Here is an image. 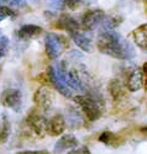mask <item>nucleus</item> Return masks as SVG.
I'll use <instances>...</instances> for the list:
<instances>
[{"instance_id": "6", "label": "nucleus", "mask_w": 147, "mask_h": 154, "mask_svg": "<svg viewBox=\"0 0 147 154\" xmlns=\"http://www.w3.org/2000/svg\"><path fill=\"white\" fill-rule=\"evenodd\" d=\"M26 123L30 127V130L37 136V137H43L46 134V125L47 121L42 116V113L37 111L36 109L31 110L30 113L26 117Z\"/></svg>"}, {"instance_id": "28", "label": "nucleus", "mask_w": 147, "mask_h": 154, "mask_svg": "<svg viewBox=\"0 0 147 154\" xmlns=\"http://www.w3.org/2000/svg\"><path fill=\"white\" fill-rule=\"evenodd\" d=\"M141 132H146V133H147V126L141 127Z\"/></svg>"}, {"instance_id": "16", "label": "nucleus", "mask_w": 147, "mask_h": 154, "mask_svg": "<svg viewBox=\"0 0 147 154\" xmlns=\"http://www.w3.org/2000/svg\"><path fill=\"white\" fill-rule=\"evenodd\" d=\"M133 41L142 49L147 52V23H143L133 30Z\"/></svg>"}, {"instance_id": "30", "label": "nucleus", "mask_w": 147, "mask_h": 154, "mask_svg": "<svg viewBox=\"0 0 147 154\" xmlns=\"http://www.w3.org/2000/svg\"><path fill=\"white\" fill-rule=\"evenodd\" d=\"M4 2H5V0H0V6H2V4H3Z\"/></svg>"}, {"instance_id": "19", "label": "nucleus", "mask_w": 147, "mask_h": 154, "mask_svg": "<svg viewBox=\"0 0 147 154\" xmlns=\"http://www.w3.org/2000/svg\"><path fill=\"white\" fill-rule=\"evenodd\" d=\"M10 133H11L10 121L6 117V115H3V123H2V127H0V144H3V143L6 142Z\"/></svg>"}, {"instance_id": "5", "label": "nucleus", "mask_w": 147, "mask_h": 154, "mask_svg": "<svg viewBox=\"0 0 147 154\" xmlns=\"http://www.w3.org/2000/svg\"><path fill=\"white\" fill-rule=\"evenodd\" d=\"M124 85L129 91L135 93L139 91L140 89L143 86V78L142 73L139 68L136 67H129L125 69L124 73Z\"/></svg>"}, {"instance_id": "10", "label": "nucleus", "mask_w": 147, "mask_h": 154, "mask_svg": "<svg viewBox=\"0 0 147 154\" xmlns=\"http://www.w3.org/2000/svg\"><path fill=\"white\" fill-rule=\"evenodd\" d=\"M66 130V119L61 113H57L52 116L46 125V133H48L52 137L61 136Z\"/></svg>"}, {"instance_id": "12", "label": "nucleus", "mask_w": 147, "mask_h": 154, "mask_svg": "<svg viewBox=\"0 0 147 154\" xmlns=\"http://www.w3.org/2000/svg\"><path fill=\"white\" fill-rule=\"evenodd\" d=\"M108 91L113 100L115 102L121 101L123 99L126 97V91H125V85L120 82L119 79H113L108 84Z\"/></svg>"}, {"instance_id": "4", "label": "nucleus", "mask_w": 147, "mask_h": 154, "mask_svg": "<svg viewBox=\"0 0 147 154\" xmlns=\"http://www.w3.org/2000/svg\"><path fill=\"white\" fill-rule=\"evenodd\" d=\"M64 38L62 36H58L56 33H52V32H48L45 37V49H46V54L48 56L50 59L55 60L57 59L62 52L64 49V46H66V42Z\"/></svg>"}, {"instance_id": "21", "label": "nucleus", "mask_w": 147, "mask_h": 154, "mask_svg": "<svg viewBox=\"0 0 147 154\" xmlns=\"http://www.w3.org/2000/svg\"><path fill=\"white\" fill-rule=\"evenodd\" d=\"M64 3L71 10H77V9H79L83 5H88L89 4L88 0H64Z\"/></svg>"}, {"instance_id": "17", "label": "nucleus", "mask_w": 147, "mask_h": 154, "mask_svg": "<svg viewBox=\"0 0 147 154\" xmlns=\"http://www.w3.org/2000/svg\"><path fill=\"white\" fill-rule=\"evenodd\" d=\"M99 142L106 144V146H111V147H117L123 142V138H120L119 136H116L115 133L110 132V131H104L100 136H99Z\"/></svg>"}, {"instance_id": "3", "label": "nucleus", "mask_w": 147, "mask_h": 154, "mask_svg": "<svg viewBox=\"0 0 147 154\" xmlns=\"http://www.w3.org/2000/svg\"><path fill=\"white\" fill-rule=\"evenodd\" d=\"M47 76L55 89L66 97H72V90L64 80V66H52L47 70Z\"/></svg>"}, {"instance_id": "26", "label": "nucleus", "mask_w": 147, "mask_h": 154, "mask_svg": "<svg viewBox=\"0 0 147 154\" xmlns=\"http://www.w3.org/2000/svg\"><path fill=\"white\" fill-rule=\"evenodd\" d=\"M16 154H48L46 150H24V152H19Z\"/></svg>"}, {"instance_id": "14", "label": "nucleus", "mask_w": 147, "mask_h": 154, "mask_svg": "<svg viewBox=\"0 0 147 154\" xmlns=\"http://www.w3.org/2000/svg\"><path fill=\"white\" fill-rule=\"evenodd\" d=\"M56 27L59 29V30H64V31L72 32V31H75V30L81 29V25L75 21V19H73L68 14H62L59 16L57 23H56Z\"/></svg>"}, {"instance_id": "11", "label": "nucleus", "mask_w": 147, "mask_h": 154, "mask_svg": "<svg viewBox=\"0 0 147 154\" xmlns=\"http://www.w3.org/2000/svg\"><path fill=\"white\" fill-rule=\"evenodd\" d=\"M73 42L81 48L84 52H91L93 49V45H91V38L90 36L87 33V31H81V30H75L69 32Z\"/></svg>"}, {"instance_id": "9", "label": "nucleus", "mask_w": 147, "mask_h": 154, "mask_svg": "<svg viewBox=\"0 0 147 154\" xmlns=\"http://www.w3.org/2000/svg\"><path fill=\"white\" fill-rule=\"evenodd\" d=\"M53 100H55V94L47 86L38 88L34 95V101L36 106L42 111H47L51 109V106L53 105Z\"/></svg>"}, {"instance_id": "29", "label": "nucleus", "mask_w": 147, "mask_h": 154, "mask_svg": "<svg viewBox=\"0 0 147 154\" xmlns=\"http://www.w3.org/2000/svg\"><path fill=\"white\" fill-rule=\"evenodd\" d=\"M143 85H145V89H146V91H147V79H146V82L143 83Z\"/></svg>"}, {"instance_id": "18", "label": "nucleus", "mask_w": 147, "mask_h": 154, "mask_svg": "<svg viewBox=\"0 0 147 154\" xmlns=\"http://www.w3.org/2000/svg\"><path fill=\"white\" fill-rule=\"evenodd\" d=\"M121 22H123V17L120 16H104L100 25L103 26V30L109 31V30H115Z\"/></svg>"}, {"instance_id": "20", "label": "nucleus", "mask_w": 147, "mask_h": 154, "mask_svg": "<svg viewBox=\"0 0 147 154\" xmlns=\"http://www.w3.org/2000/svg\"><path fill=\"white\" fill-rule=\"evenodd\" d=\"M8 49H9V38L5 35L0 33V58L6 56Z\"/></svg>"}, {"instance_id": "15", "label": "nucleus", "mask_w": 147, "mask_h": 154, "mask_svg": "<svg viewBox=\"0 0 147 154\" xmlns=\"http://www.w3.org/2000/svg\"><path fill=\"white\" fill-rule=\"evenodd\" d=\"M43 32V29L37 26V25H24L18 31V36L21 40H31L37 36H40Z\"/></svg>"}, {"instance_id": "13", "label": "nucleus", "mask_w": 147, "mask_h": 154, "mask_svg": "<svg viewBox=\"0 0 147 154\" xmlns=\"http://www.w3.org/2000/svg\"><path fill=\"white\" fill-rule=\"evenodd\" d=\"M78 143H79L78 139L73 134H64L57 140V143L55 144V153L61 154L64 150H68V149H72V148L77 147Z\"/></svg>"}, {"instance_id": "25", "label": "nucleus", "mask_w": 147, "mask_h": 154, "mask_svg": "<svg viewBox=\"0 0 147 154\" xmlns=\"http://www.w3.org/2000/svg\"><path fill=\"white\" fill-rule=\"evenodd\" d=\"M5 2L10 6H15V8H24L27 5V0H5Z\"/></svg>"}, {"instance_id": "27", "label": "nucleus", "mask_w": 147, "mask_h": 154, "mask_svg": "<svg viewBox=\"0 0 147 154\" xmlns=\"http://www.w3.org/2000/svg\"><path fill=\"white\" fill-rule=\"evenodd\" d=\"M142 72H143V73L147 75V62H146V63L143 64V66H142Z\"/></svg>"}, {"instance_id": "24", "label": "nucleus", "mask_w": 147, "mask_h": 154, "mask_svg": "<svg viewBox=\"0 0 147 154\" xmlns=\"http://www.w3.org/2000/svg\"><path fill=\"white\" fill-rule=\"evenodd\" d=\"M67 154H91V153L85 146H82V147H78V148L77 147L72 148Z\"/></svg>"}, {"instance_id": "23", "label": "nucleus", "mask_w": 147, "mask_h": 154, "mask_svg": "<svg viewBox=\"0 0 147 154\" xmlns=\"http://www.w3.org/2000/svg\"><path fill=\"white\" fill-rule=\"evenodd\" d=\"M48 6H51L52 9H55V10H62L66 5L64 3V0H46Z\"/></svg>"}, {"instance_id": "22", "label": "nucleus", "mask_w": 147, "mask_h": 154, "mask_svg": "<svg viewBox=\"0 0 147 154\" xmlns=\"http://www.w3.org/2000/svg\"><path fill=\"white\" fill-rule=\"evenodd\" d=\"M15 12L8 6H0V21H3L6 17H14Z\"/></svg>"}, {"instance_id": "1", "label": "nucleus", "mask_w": 147, "mask_h": 154, "mask_svg": "<svg viewBox=\"0 0 147 154\" xmlns=\"http://www.w3.org/2000/svg\"><path fill=\"white\" fill-rule=\"evenodd\" d=\"M97 48L100 53L119 60H131L136 56L135 47L114 30H103V32L99 33L97 38Z\"/></svg>"}, {"instance_id": "2", "label": "nucleus", "mask_w": 147, "mask_h": 154, "mask_svg": "<svg viewBox=\"0 0 147 154\" xmlns=\"http://www.w3.org/2000/svg\"><path fill=\"white\" fill-rule=\"evenodd\" d=\"M74 101L77 105L81 106L83 113L90 122H94L101 117L103 109L100 106L99 100H97L95 97L88 95H77L74 96Z\"/></svg>"}, {"instance_id": "8", "label": "nucleus", "mask_w": 147, "mask_h": 154, "mask_svg": "<svg viewBox=\"0 0 147 154\" xmlns=\"http://www.w3.org/2000/svg\"><path fill=\"white\" fill-rule=\"evenodd\" d=\"M0 101L2 104L12 109L14 111H19L22 105V95L19 89H6L3 91L2 96H0Z\"/></svg>"}, {"instance_id": "7", "label": "nucleus", "mask_w": 147, "mask_h": 154, "mask_svg": "<svg viewBox=\"0 0 147 154\" xmlns=\"http://www.w3.org/2000/svg\"><path fill=\"white\" fill-rule=\"evenodd\" d=\"M105 16V12L100 9H94V10H88L85 11L83 16H82V23H81V26L84 31L89 32V31H93V30H95L100 22L103 21Z\"/></svg>"}]
</instances>
